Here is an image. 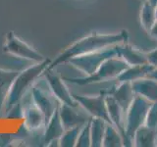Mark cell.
I'll return each mask as SVG.
<instances>
[{
    "instance_id": "cell-7",
    "label": "cell",
    "mask_w": 157,
    "mask_h": 147,
    "mask_svg": "<svg viewBox=\"0 0 157 147\" xmlns=\"http://www.w3.org/2000/svg\"><path fill=\"white\" fill-rule=\"evenodd\" d=\"M3 51L7 54H10V55H13L14 57L33 63L42 62L46 59L42 54L22 40L13 32H9L6 34L3 44Z\"/></svg>"
},
{
    "instance_id": "cell-10",
    "label": "cell",
    "mask_w": 157,
    "mask_h": 147,
    "mask_svg": "<svg viewBox=\"0 0 157 147\" xmlns=\"http://www.w3.org/2000/svg\"><path fill=\"white\" fill-rule=\"evenodd\" d=\"M22 107L24 126L27 130L33 131L45 126V117L41 110L33 103L32 94H29V100Z\"/></svg>"
},
{
    "instance_id": "cell-24",
    "label": "cell",
    "mask_w": 157,
    "mask_h": 147,
    "mask_svg": "<svg viewBox=\"0 0 157 147\" xmlns=\"http://www.w3.org/2000/svg\"><path fill=\"white\" fill-rule=\"evenodd\" d=\"M91 146L90 137V119L88 120L81 129L76 147H90Z\"/></svg>"
},
{
    "instance_id": "cell-17",
    "label": "cell",
    "mask_w": 157,
    "mask_h": 147,
    "mask_svg": "<svg viewBox=\"0 0 157 147\" xmlns=\"http://www.w3.org/2000/svg\"><path fill=\"white\" fill-rule=\"evenodd\" d=\"M19 72L20 71L4 70V69L0 68V117H2L4 114V108L10 88H11L12 83Z\"/></svg>"
},
{
    "instance_id": "cell-4",
    "label": "cell",
    "mask_w": 157,
    "mask_h": 147,
    "mask_svg": "<svg viewBox=\"0 0 157 147\" xmlns=\"http://www.w3.org/2000/svg\"><path fill=\"white\" fill-rule=\"evenodd\" d=\"M129 67H130L129 64L123 60L121 57L114 56L103 62L99 66V68L90 76H86L83 77H72V78L65 77L63 80L78 85H90V83L106 81L112 80V78H116Z\"/></svg>"
},
{
    "instance_id": "cell-3",
    "label": "cell",
    "mask_w": 157,
    "mask_h": 147,
    "mask_svg": "<svg viewBox=\"0 0 157 147\" xmlns=\"http://www.w3.org/2000/svg\"><path fill=\"white\" fill-rule=\"evenodd\" d=\"M152 102L146 98L136 94L134 100L128 108L125 115V136L124 146H132V139L136 130L144 125L147 112L149 110Z\"/></svg>"
},
{
    "instance_id": "cell-23",
    "label": "cell",
    "mask_w": 157,
    "mask_h": 147,
    "mask_svg": "<svg viewBox=\"0 0 157 147\" xmlns=\"http://www.w3.org/2000/svg\"><path fill=\"white\" fill-rule=\"evenodd\" d=\"M82 127V126H80L72 127V129H69V130H65L63 135L60 137V139H59V146L75 147Z\"/></svg>"
},
{
    "instance_id": "cell-20",
    "label": "cell",
    "mask_w": 157,
    "mask_h": 147,
    "mask_svg": "<svg viewBox=\"0 0 157 147\" xmlns=\"http://www.w3.org/2000/svg\"><path fill=\"white\" fill-rule=\"evenodd\" d=\"M108 123L100 118H90V137L91 147H102L106 126Z\"/></svg>"
},
{
    "instance_id": "cell-13",
    "label": "cell",
    "mask_w": 157,
    "mask_h": 147,
    "mask_svg": "<svg viewBox=\"0 0 157 147\" xmlns=\"http://www.w3.org/2000/svg\"><path fill=\"white\" fill-rule=\"evenodd\" d=\"M105 102L106 107L108 111V115H109L111 124L114 126L116 129L120 131L122 134L123 140H124L125 136V113L122 110L120 105L118 104V102L114 99V97L110 94L105 95Z\"/></svg>"
},
{
    "instance_id": "cell-18",
    "label": "cell",
    "mask_w": 157,
    "mask_h": 147,
    "mask_svg": "<svg viewBox=\"0 0 157 147\" xmlns=\"http://www.w3.org/2000/svg\"><path fill=\"white\" fill-rule=\"evenodd\" d=\"M132 146L153 147L157 146V129H151L142 125L136 130L132 139Z\"/></svg>"
},
{
    "instance_id": "cell-15",
    "label": "cell",
    "mask_w": 157,
    "mask_h": 147,
    "mask_svg": "<svg viewBox=\"0 0 157 147\" xmlns=\"http://www.w3.org/2000/svg\"><path fill=\"white\" fill-rule=\"evenodd\" d=\"M132 87L137 95L151 102H157V81L150 77L132 81Z\"/></svg>"
},
{
    "instance_id": "cell-16",
    "label": "cell",
    "mask_w": 157,
    "mask_h": 147,
    "mask_svg": "<svg viewBox=\"0 0 157 147\" xmlns=\"http://www.w3.org/2000/svg\"><path fill=\"white\" fill-rule=\"evenodd\" d=\"M64 131H65V127H64L60 114H59V108L55 111L53 116L49 119V121L46 123L45 126H44V134H43V140L44 143L49 145L52 141L59 140L60 137L63 135Z\"/></svg>"
},
{
    "instance_id": "cell-11",
    "label": "cell",
    "mask_w": 157,
    "mask_h": 147,
    "mask_svg": "<svg viewBox=\"0 0 157 147\" xmlns=\"http://www.w3.org/2000/svg\"><path fill=\"white\" fill-rule=\"evenodd\" d=\"M104 93L105 94H110L114 97V99L118 102L122 110L124 111L125 115L128 108L130 107L131 103L136 96V93L132 87V82L129 81L120 82L119 85L113 86L109 90L104 91Z\"/></svg>"
},
{
    "instance_id": "cell-25",
    "label": "cell",
    "mask_w": 157,
    "mask_h": 147,
    "mask_svg": "<svg viewBox=\"0 0 157 147\" xmlns=\"http://www.w3.org/2000/svg\"><path fill=\"white\" fill-rule=\"evenodd\" d=\"M144 125L151 129H157V102H152L149 107Z\"/></svg>"
},
{
    "instance_id": "cell-31",
    "label": "cell",
    "mask_w": 157,
    "mask_h": 147,
    "mask_svg": "<svg viewBox=\"0 0 157 147\" xmlns=\"http://www.w3.org/2000/svg\"><path fill=\"white\" fill-rule=\"evenodd\" d=\"M140 1H141V2H144V1H145V0H140Z\"/></svg>"
},
{
    "instance_id": "cell-19",
    "label": "cell",
    "mask_w": 157,
    "mask_h": 147,
    "mask_svg": "<svg viewBox=\"0 0 157 147\" xmlns=\"http://www.w3.org/2000/svg\"><path fill=\"white\" fill-rule=\"evenodd\" d=\"M153 69L154 67L151 66L149 63L130 66L117 78H118V81H119V82H124V81L132 82V81H135L137 80H140V78L148 77Z\"/></svg>"
},
{
    "instance_id": "cell-6",
    "label": "cell",
    "mask_w": 157,
    "mask_h": 147,
    "mask_svg": "<svg viewBox=\"0 0 157 147\" xmlns=\"http://www.w3.org/2000/svg\"><path fill=\"white\" fill-rule=\"evenodd\" d=\"M31 94L33 103L43 113L45 117V125L60 106V101L53 95L44 78L42 82L34 83L31 88Z\"/></svg>"
},
{
    "instance_id": "cell-5",
    "label": "cell",
    "mask_w": 157,
    "mask_h": 147,
    "mask_svg": "<svg viewBox=\"0 0 157 147\" xmlns=\"http://www.w3.org/2000/svg\"><path fill=\"white\" fill-rule=\"evenodd\" d=\"M118 56L116 45L109 46L104 49H100L91 53L83 54L69 59L67 61L77 70L81 71L86 76H90L94 73L101 64L111 57Z\"/></svg>"
},
{
    "instance_id": "cell-28",
    "label": "cell",
    "mask_w": 157,
    "mask_h": 147,
    "mask_svg": "<svg viewBox=\"0 0 157 147\" xmlns=\"http://www.w3.org/2000/svg\"><path fill=\"white\" fill-rule=\"evenodd\" d=\"M148 77H152V78H154V80L157 81V68H154L153 70H152V72L149 74V76H148Z\"/></svg>"
},
{
    "instance_id": "cell-9",
    "label": "cell",
    "mask_w": 157,
    "mask_h": 147,
    "mask_svg": "<svg viewBox=\"0 0 157 147\" xmlns=\"http://www.w3.org/2000/svg\"><path fill=\"white\" fill-rule=\"evenodd\" d=\"M43 76L53 95L60 101V103L76 108L78 106V102L75 100L71 91L65 85L63 78L57 76L56 74H53L51 70H48V69L44 72Z\"/></svg>"
},
{
    "instance_id": "cell-1",
    "label": "cell",
    "mask_w": 157,
    "mask_h": 147,
    "mask_svg": "<svg viewBox=\"0 0 157 147\" xmlns=\"http://www.w3.org/2000/svg\"><path fill=\"white\" fill-rule=\"evenodd\" d=\"M127 39L128 33L125 31L113 34H100L96 32L90 33V36L82 37L80 40L73 43L72 45L67 47L63 52L59 54L53 61H51L48 70H53L60 64L66 63L71 58L94 52L122 42H127Z\"/></svg>"
},
{
    "instance_id": "cell-22",
    "label": "cell",
    "mask_w": 157,
    "mask_h": 147,
    "mask_svg": "<svg viewBox=\"0 0 157 147\" xmlns=\"http://www.w3.org/2000/svg\"><path fill=\"white\" fill-rule=\"evenodd\" d=\"M103 147H122L124 146L122 134L112 124H107L104 137L102 141Z\"/></svg>"
},
{
    "instance_id": "cell-8",
    "label": "cell",
    "mask_w": 157,
    "mask_h": 147,
    "mask_svg": "<svg viewBox=\"0 0 157 147\" xmlns=\"http://www.w3.org/2000/svg\"><path fill=\"white\" fill-rule=\"evenodd\" d=\"M105 93L104 91L100 92L98 95H80L73 94L78 104L85 109L88 115L94 118L103 119L108 124H111L109 115H108L106 102H105Z\"/></svg>"
},
{
    "instance_id": "cell-14",
    "label": "cell",
    "mask_w": 157,
    "mask_h": 147,
    "mask_svg": "<svg viewBox=\"0 0 157 147\" xmlns=\"http://www.w3.org/2000/svg\"><path fill=\"white\" fill-rule=\"evenodd\" d=\"M116 49L118 56L121 57L124 61H126L130 66L148 63L145 53L137 50V49L132 47L130 44H128L127 42L116 44Z\"/></svg>"
},
{
    "instance_id": "cell-21",
    "label": "cell",
    "mask_w": 157,
    "mask_h": 147,
    "mask_svg": "<svg viewBox=\"0 0 157 147\" xmlns=\"http://www.w3.org/2000/svg\"><path fill=\"white\" fill-rule=\"evenodd\" d=\"M157 21L155 7L150 5L147 1H144L140 11V24L147 32H150L152 27Z\"/></svg>"
},
{
    "instance_id": "cell-29",
    "label": "cell",
    "mask_w": 157,
    "mask_h": 147,
    "mask_svg": "<svg viewBox=\"0 0 157 147\" xmlns=\"http://www.w3.org/2000/svg\"><path fill=\"white\" fill-rule=\"evenodd\" d=\"M145 1H147L150 5H152L153 7L157 6V0H145Z\"/></svg>"
},
{
    "instance_id": "cell-27",
    "label": "cell",
    "mask_w": 157,
    "mask_h": 147,
    "mask_svg": "<svg viewBox=\"0 0 157 147\" xmlns=\"http://www.w3.org/2000/svg\"><path fill=\"white\" fill-rule=\"evenodd\" d=\"M149 34H150V36H151L152 37L157 38V21H156V23L154 24V26L152 27V28L150 29Z\"/></svg>"
},
{
    "instance_id": "cell-26",
    "label": "cell",
    "mask_w": 157,
    "mask_h": 147,
    "mask_svg": "<svg viewBox=\"0 0 157 147\" xmlns=\"http://www.w3.org/2000/svg\"><path fill=\"white\" fill-rule=\"evenodd\" d=\"M147 62L154 68H157V48L146 54Z\"/></svg>"
},
{
    "instance_id": "cell-2",
    "label": "cell",
    "mask_w": 157,
    "mask_h": 147,
    "mask_svg": "<svg viewBox=\"0 0 157 147\" xmlns=\"http://www.w3.org/2000/svg\"><path fill=\"white\" fill-rule=\"evenodd\" d=\"M50 63V59L46 58L44 61L39 63H33V65L29 66L27 69L19 72V74L16 76L12 83L11 88H10L7 101L4 108L5 115L15 105H17L18 103L22 101L25 95L31 90L32 86L36 82L37 78L42 76L44 72L48 69Z\"/></svg>"
},
{
    "instance_id": "cell-12",
    "label": "cell",
    "mask_w": 157,
    "mask_h": 147,
    "mask_svg": "<svg viewBox=\"0 0 157 147\" xmlns=\"http://www.w3.org/2000/svg\"><path fill=\"white\" fill-rule=\"evenodd\" d=\"M75 108L76 107L69 106L67 104H62V103L59 106V114H60L62 124L65 127V130L83 126L91 118L77 112Z\"/></svg>"
},
{
    "instance_id": "cell-30",
    "label": "cell",
    "mask_w": 157,
    "mask_h": 147,
    "mask_svg": "<svg viewBox=\"0 0 157 147\" xmlns=\"http://www.w3.org/2000/svg\"><path fill=\"white\" fill-rule=\"evenodd\" d=\"M155 10H156V17H157V6L155 7Z\"/></svg>"
}]
</instances>
